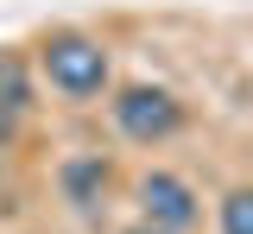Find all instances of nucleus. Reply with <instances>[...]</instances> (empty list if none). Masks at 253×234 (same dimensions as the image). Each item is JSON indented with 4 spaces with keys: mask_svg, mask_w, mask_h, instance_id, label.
<instances>
[{
    "mask_svg": "<svg viewBox=\"0 0 253 234\" xmlns=\"http://www.w3.org/2000/svg\"><path fill=\"white\" fill-rule=\"evenodd\" d=\"M44 76H51V89H63L70 101H89L108 89V51L95 44V38H76V32H63L44 44Z\"/></svg>",
    "mask_w": 253,
    "mask_h": 234,
    "instance_id": "obj_1",
    "label": "nucleus"
},
{
    "mask_svg": "<svg viewBox=\"0 0 253 234\" xmlns=\"http://www.w3.org/2000/svg\"><path fill=\"white\" fill-rule=\"evenodd\" d=\"M114 120H121L126 139H139V146H158V139H171L177 127H184V108H177V95H165V89H121V101H114Z\"/></svg>",
    "mask_w": 253,
    "mask_h": 234,
    "instance_id": "obj_2",
    "label": "nucleus"
},
{
    "mask_svg": "<svg viewBox=\"0 0 253 234\" xmlns=\"http://www.w3.org/2000/svg\"><path fill=\"white\" fill-rule=\"evenodd\" d=\"M139 202H146V222H152L158 234H184L190 222H196V190H190L184 177H171V171H146Z\"/></svg>",
    "mask_w": 253,
    "mask_h": 234,
    "instance_id": "obj_3",
    "label": "nucleus"
},
{
    "mask_svg": "<svg viewBox=\"0 0 253 234\" xmlns=\"http://www.w3.org/2000/svg\"><path fill=\"white\" fill-rule=\"evenodd\" d=\"M57 177H63V196L76 202V209H95V202L108 196V158H101V152H83V158H70Z\"/></svg>",
    "mask_w": 253,
    "mask_h": 234,
    "instance_id": "obj_4",
    "label": "nucleus"
},
{
    "mask_svg": "<svg viewBox=\"0 0 253 234\" xmlns=\"http://www.w3.org/2000/svg\"><path fill=\"white\" fill-rule=\"evenodd\" d=\"M221 234H253V190H234L221 202Z\"/></svg>",
    "mask_w": 253,
    "mask_h": 234,
    "instance_id": "obj_5",
    "label": "nucleus"
},
{
    "mask_svg": "<svg viewBox=\"0 0 253 234\" xmlns=\"http://www.w3.org/2000/svg\"><path fill=\"white\" fill-rule=\"evenodd\" d=\"M13 139V101H0V146Z\"/></svg>",
    "mask_w": 253,
    "mask_h": 234,
    "instance_id": "obj_6",
    "label": "nucleus"
},
{
    "mask_svg": "<svg viewBox=\"0 0 253 234\" xmlns=\"http://www.w3.org/2000/svg\"><path fill=\"white\" fill-rule=\"evenodd\" d=\"M133 234H146V228H133ZM152 234H158V228H152Z\"/></svg>",
    "mask_w": 253,
    "mask_h": 234,
    "instance_id": "obj_7",
    "label": "nucleus"
}]
</instances>
